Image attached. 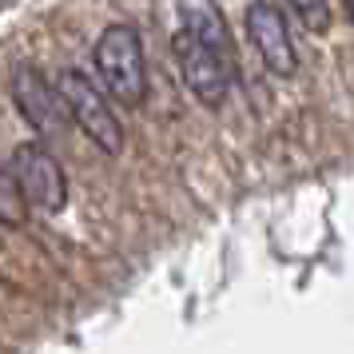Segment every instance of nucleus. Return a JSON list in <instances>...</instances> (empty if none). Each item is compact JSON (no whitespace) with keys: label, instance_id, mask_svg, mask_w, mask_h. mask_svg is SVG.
<instances>
[{"label":"nucleus","instance_id":"8","mask_svg":"<svg viewBox=\"0 0 354 354\" xmlns=\"http://www.w3.org/2000/svg\"><path fill=\"white\" fill-rule=\"evenodd\" d=\"M287 4L306 32H326L330 28V0H287Z\"/></svg>","mask_w":354,"mask_h":354},{"label":"nucleus","instance_id":"7","mask_svg":"<svg viewBox=\"0 0 354 354\" xmlns=\"http://www.w3.org/2000/svg\"><path fill=\"white\" fill-rule=\"evenodd\" d=\"M24 219H28V199H24V192H20L12 167L0 163V223L4 227H20Z\"/></svg>","mask_w":354,"mask_h":354},{"label":"nucleus","instance_id":"1","mask_svg":"<svg viewBox=\"0 0 354 354\" xmlns=\"http://www.w3.org/2000/svg\"><path fill=\"white\" fill-rule=\"evenodd\" d=\"M96 72L104 80V92L120 100L124 108H140L147 96V64H144V40L131 24H112L96 40Z\"/></svg>","mask_w":354,"mask_h":354},{"label":"nucleus","instance_id":"4","mask_svg":"<svg viewBox=\"0 0 354 354\" xmlns=\"http://www.w3.org/2000/svg\"><path fill=\"white\" fill-rule=\"evenodd\" d=\"M8 167H12L20 192H24V199H28L32 207L48 211V215L64 211V203H68L64 167L56 163V156H52L44 144H20L17 151H12Z\"/></svg>","mask_w":354,"mask_h":354},{"label":"nucleus","instance_id":"2","mask_svg":"<svg viewBox=\"0 0 354 354\" xmlns=\"http://www.w3.org/2000/svg\"><path fill=\"white\" fill-rule=\"evenodd\" d=\"M56 88H60V96H64V104H68L72 124H76L100 151L120 156V151H124V128H120L112 104H108V92L96 88V84L88 80L84 72H76V68H64Z\"/></svg>","mask_w":354,"mask_h":354},{"label":"nucleus","instance_id":"3","mask_svg":"<svg viewBox=\"0 0 354 354\" xmlns=\"http://www.w3.org/2000/svg\"><path fill=\"white\" fill-rule=\"evenodd\" d=\"M176 60H179V72H183V84L192 88V96L203 108H223L227 92L235 84V60L211 52L207 44H199L183 28L176 32Z\"/></svg>","mask_w":354,"mask_h":354},{"label":"nucleus","instance_id":"9","mask_svg":"<svg viewBox=\"0 0 354 354\" xmlns=\"http://www.w3.org/2000/svg\"><path fill=\"white\" fill-rule=\"evenodd\" d=\"M346 12H351V20H354V0H346Z\"/></svg>","mask_w":354,"mask_h":354},{"label":"nucleus","instance_id":"5","mask_svg":"<svg viewBox=\"0 0 354 354\" xmlns=\"http://www.w3.org/2000/svg\"><path fill=\"white\" fill-rule=\"evenodd\" d=\"M12 96H17L20 112H24V120L36 128V136L40 140H60L68 128V104L64 96H60V88H52L48 80H44V72L32 64H20L17 72H12Z\"/></svg>","mask_w":354,"mask_h":354},{"label":"nucleus","instance_id":"6","mask_svg":"<svg viewBox=\"0 0 354 354\" xmlns=\"http://www.w3.org/2000/svg\"><path fill=\"white\" fill-rule=\"evenodd\" d=\"M247 36L255 44L259 60L267 64L271 76H295V40H290L287 17L283 8L271 4V0H255L247 4Z\"/></svg>","mask_w":354,"mask_h":354}]
</instances>
